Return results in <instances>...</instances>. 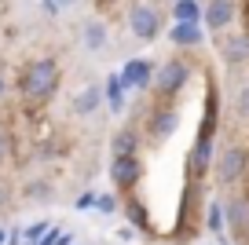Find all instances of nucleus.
Segmentation results:
<instances>
[{"instance_id":"1","label":"nucleus","mask_w":249,"mask_h":245,"mask_svg":"<svg viewBox=\"0 0 249 245\" xmlns=\"http://www.w3.org/2000/svg\"><path fill=\"white\" fill-rule=\"evenodd\" d=\"M59 81H62V73H59V62L55 59H33L22 70V77H18V92L30 103H44L59 92Z\"/></svg>"},{"instance_id":"2","label":"nucleus","mask_w":249,"mask_h":245,"mask_svg":"<svg viewBox=\"0 0 249 245\" xmlns=\"http://www.w3.org/2000/svg\"><path fill=\"white\" fill-rule=\"evenodd\" d=\"M246 172H249V150L238 146V143H227L216 154V161H213V183L220 191H234L246 179Z\"/></svg>"},{"instance_id":"3","label":"nucleus","mask_w":249,"mask_h":245,"mask_svg":"<svg viewBox=\"0 0 249 245\" xmlns=\"http://www.w3.org/2000/svg\"><path fill=\"white\" fill-rule=\"evenodd\" d=\"M191 77H195V66H191L187 59H179V55H172V59H165L161 66H158L154 88H150V92H154L161 103H172L187 85H191Z\"/></svg>"},{"instance_id":"4","label":"nucleus","mask_w":249,"mask_h":245,"mask_svg":"<svg viewBox=\"0 0 249 245\" xmlns=\"http://www.w3.org/2000/svg\"><path fill=\"white\" fill-rule=\"evenodd\" d=\"M143 172H147V165H143L140 154H124V158H110V183L117 187V191L128 198V194L136 191V187L143 183Z\"/></svg>"},{"instance_id":"5","label":"nucleus","mask_w":249,"mask_h":245,"mask_svg":"<svg viewBox=\"0 0 249 245\" xmlns=\"http://www.w3.org/2000/svg\"><path fill=\"white\" fill-rule=\"evenodd\" d=\"M179 132V110L169 103H158L147 117V143L150 146H165L172 136Z\"/></svg>"},{"instance_id":"6","label":"nucleus","mask_w":249,"mask_h":245,"mask_svg":"<svg viewBox=\"0 0 249 245\" xmlns=\"http://www.w3.org/2000/svg\"><path fill=\"white\" fill-rule=\"evenodd\" d=\"M128 30L136 40L150 44V40L161 37V8L158 4H132L128 8Z\"/></svg>"},{"instance_id":"7","label":"nucleus","mask_w":249,"mask_h":245,"mask_svg":"<svg viewBox=\"0 0 249 245\" xmlns=\"http://www.w3.org/2000/svg\"><path fill=\"white\" fill-rule=\"evenodd\" d=\"M213 161H216V150H213V139H198L191 143V150H187V183H205V176L213 172Z\"/></svg>"},{"instance_id":"8","label":"nucleus","mask_w":249,"mask_h":245,"mask_svg":"<svg viewBox=\"0 0 249 245\" xmlns=\"http://www.w3.org/2000/svg\"><path fill=\"white\" fill-rule=\"evenodd\" d=\"M224 201V220H227V230H231V238H238V242H246L249 234V194L242 191H231Z\"/></svg>"},{"instance_id":"9","label":"nucleus","mask_w":249,"mask_h":245,"mask_svg":"<svg viewBox=\"0 0 249 245\" xmlns=\"http://www.w3.org/2000/svg\"><path fill=\"white\" fill-rule=\"evenodd\" d=\"M238 18V0H205V15L202 26L209 33H227Z\"/></svg>"},{"instance_id":"10","label":"nucleus","mask_w":249,"mask_h":245,"mask_svg":"<svg viewBox=\"0 0 249 245\" xmlns=\"http://www.w3.org/2000/svg\"><path fill=\"white\" fill-rule=\"evenodd\" d=\"M117 73H121V81H124V88H128V92H150V88H154L158 66H154L150 59H128Z\"/></svg>"},{"instance_id":"11","label":"nucleus","mask_w":249,"mask_h":245,"mask_svg":"<svg viewBox=\"0 0 249 245\" xmlns=\"http://www.w3.org/2000/svg\"><path fill=\"white\" fill-rule=\"evenodd\" d=\"M216 52H220V62L231 70L246 66L249 62V33H224L216 40Z\"/></svg>"},{"instance_id":"12","label":"nucleus","mask_w":249,"mask_h":245,"mask_svg":"<svg viewBox=\"0 0 249 245\" xmlns=\"http://www.w3.org/2000/svg\"><path fill=\"white\" fill-rule=\"evenodd\" d=\"M205 26L202 22H172V30H169V44H176V48H198V44H205Z\"/></svg>"},{"instance_id":"13","label":"nucleus","mask_w":249,"mask_h":245,"mask_svg":"<svg viewBox=\"0 0 249 245\" xmlns=\"http://www.w3.org/2000/svg\"><path fill=\"white\" fill-rule=\"evenodd\" d=\"M216 128H220V95H216V85H209V92H205V114L198 121V139H216Z\"/></svg>"},{"instance_id":"14","label":"nucleus","mask_w":249,"mask_h":245,"mask_svg":"<svg viewBox=\"0 0 249 245\" xmlns=\"http://www.w3.org/2000/svg\"><path fill=\"white\" fill-rule=\"evenodd\" d=\"M103 103H107V95H103V88L99 85H88V88H81L77 95H73V103H70V110L77 117H92L95 110L103 106Z\"/></svg>"},{"instance_id":"15","label":"nucleus","mask_w":249,"mask_h":245,"mask_svg":"<svg viewBox=\"0 0 249 245\" xmlns=\"http://www.w3.org/2000/svg\"><path fill=\"white\" fill-rule=\"evenodd\" d=\"M81 44H85L88 52L99 55L103 48L110 44V30H107V22H103V18H88V22L81 26Z\"/></svg>"},{"instance_id":"16","label":"nucleus","mask_w":249,"mask_h":245,"mask_svg":"<svg viewBox=\"0 0 249 245\" xmlns=\"http://www.w3.org/2000/svg\"><path fill=\"white\" fill-rule=\"evenodd\" d=\"M124 154H140V132L136 128H117L110 136V158H124Z\"/></svg>"},{"instance_id":"17","label":"nucleus","mask_w":249,"mask_h":245,"mask_svg":"<svg viewBox=\"0 0 249 245\" xmlns=\"http://www.w3.org/2000/svg\"><path fill=\"white\" fill-rule=\"evenodd\" d=\"M103 95H107V106L114 110V114H124V106H128V88H124V81H121V73H110L107 77V85H103Z\"/></svg>"},{"instance_id":"18","label":"nucleus","mask_w":249,"mask_h":245,"mask_svg":"<svg viewBox=\"0 0 249 245\" xmlns=\"http://www.w3.org/2000/svg\"><path fill=\"white\" fill-rule=\"evenodd\" d=\"M205 230L216 242H227V220H224V201H209L205 205Z\"/></svg>"},{"instance_id":"19","label":"nucleus","mask_w":249,"mask_h":245,"mask_svg":"<svg viewBox=\"0 0 249 245\" xmlns=\"http://www.w3.org/2000/svg\"><path fill=\"white\" fill-rule=\"evenodd\" d=\"M205 4L198 0H172V22H202Z\"/></svg>"},{"instance_id":"20","label":"nucleus","mask_w":249,"mask_h":245,"mask_svg":"<svg viewBox=\"0 0 249 245\" xmlns=\"http://www.w3.org/2000/svg\"><path fill=\"white\" fill-rule=\"evenodd\" d=\"M124 212H128V220H132V227H136V230H147V227H150V220H147V209H143L140 201L132 198V194H128V201H124Z\"/></svg>"},{"instance_id":"21","label":"nucleus","mask_w":249,"mask_h":245,"mask_svg":"<svg viewBox=\"0 0 249 245\" xmlns=\"http://www.w3.org/2000/svg\"><path fill=\"white\" fill-rule=\"evenodd\" d=\"M234 117L238 121H249V85H242L234 92Z\"/></svg>"},{"instance_id":"22","label":"nucleus","mask_w":249,"mask_h":245,"mask_svg":"<svg viewBox=\"0 0 249 245\" xmlns=\"http://www.w3.org/2000/svg\"><path fill=\"white\" fill-rule=\"evenodd\" d=\"M44 234H48V223H33V227L26 230V245H40Z\"/></svg>"},{"instance_id":"23","label":"nucleus","mask_w":249,"mask_h":245,"mask_svg":"<svg viewBox=\"0 0 249 245\" xmlns=\"http://www.w3.org/2000/svg\"><path fill=\"white\" fill-rule=\"evenodd\" d=\"M95 209H99V212H117V198H114V194H99Z\"/></svg>"},{"instance_id":"24","label":"nucleus","mask_w":249,"mask_h":245,"mask_svg":"<svg viewBox=\"0 0 249 245\" xmlns=\"http://www.w3.org/2000/svg\"><path fill=\"white\" fill-rule=\"evenodd\" d=\"M8 154H11V136L0 128V161H8Z\"/></svg>"},{"instance_id":"25","label":"nucleus","mask_w":249,"mask_h":245,"mask_svg":"<svg viewBox=\"0 0 249 245\" xmlns=\"http://www.w3.org/2000/svg\"><path fill=\"white\" fill-rule=\"evenodd\" d=\"M95 201H99V198L88 191V194H81V198H77V209H95Z\"/></svg>"},{"instance_id":"26","label":"nucleus","mask_w":249,"mask_h":245,"mask_svg":"<svg viewBox=\"0 0 249 245\" xmlns=\"http://www.w3.org/2000/svg\"><path fill=\"white\" fill-rule=\"evenodd\" d=\"M40 8H44V15H48V18H55V15L62 11L59 4H55V0H40Z\"/></svg>"},{"instance_id":"27","label":"nucleus","mask_w":249,"mask_h":245,"mask_svg":"<svg viewBox=\"0 0 249 245\" xmlns=\"http://www.w3.org/2000/svg\"><path fill=\"white\" fill-rule=\"evenodd\" d=\"M30 198H48V187L44 183H33L30 187Z\"/></svg>"},{"instance_id":"28","label":"nucleus","mask_w":249,"mask_h":245,"mask_svg":"<svg viewBox=\"0 0 249 245\" xmlns=\"http://www.w3.org/2000/svg\"><path fill=\"white\" fill-rule=\"evenodd\" d=\"M55 4H59V8H77L81 0H55Z\"/></svg>"},{"instance_id":"29","label":"nucleus","mask_w":249,"mask_h":245,"mask_svg":"<svg viewBox=\"0 0 249 245\" xmlns=\"http://www.w3.org/2000/svg\"><path fill=\"white\" fill-rule=\"evenodd\" d=\"M18 242H22V234H18V230H11V234H8V245H18Z\"/></svg>"},{"instance_id":"30","label":"nucleus","mask_w":249,"mask_h":245,"mask_svg":"<svg viewBox=\"0 0 249 245\" xmlns=\"http://www.w3.org/2000/svg\"><path fill=\"white\" fill-rule=\"evenodd\" d=\"M4 92H8V81H4V73H0V99H4Z\"/></svg>"},{"instance_id":"31","label":"nucleus","mask_w":249,"mask_h":245,"mask_svg":"<svg viewBox=\"0 0 249 245\" xmlns=\"http://www.w3.org/2000/svg\"><path fill=\"white\" fill-rule=\"evenodd\" d=\"M0 245H8V234H4V230H0Z\"/></svg>"},{"instance_id":"32","label":"nucleus","mask_w":249,"mask_h":245,"mask_svg":"<svg viewBox=\"0 0 249 245\" xmlns=\"http://www.w3.org/2000/svg\"><path fill=\"white\" fill-rule=\"evenodd\" d=\"M150 4H172V0H150Z\"/></svg>"}]
</instances>
